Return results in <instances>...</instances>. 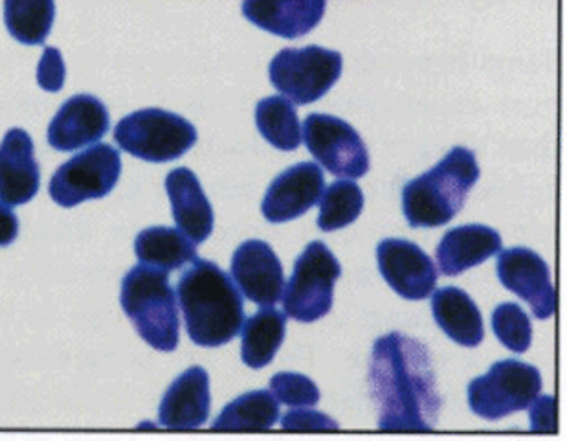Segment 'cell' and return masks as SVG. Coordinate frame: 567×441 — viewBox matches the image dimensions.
Listing matches in <instances>:
<instances>
[{
    "label": "cell",
    "mask_w": 567,
    "mask_h": 441,
    "mask_svg": "<svg viewBox=\"0 0 567 441\" xmlns=\"http://www.w3.org/2000/svg\"><path fill=\"white\" fill-rule=\"evenodd\" d=\"M371 398L384 432H429L440 418L434 365L426 346L402 334L380 337L371 351Z\"/></svg>",
    "instance_id": "6da1fadb"
},
{
    "label": "cell",
    "mask_w": 567,
    "mask_h": 441,
    "mask_svg": "<svg viewBox=\"0 0 567 441\" xmlns=\"http://www.w3.org/2000/svg\"><path fill=\"white\" fill-rule=\"evenodd\" d=\"M177 298L189 339L200 348H219L236 339L245 324V304L236 281L208 259L184 270Z\"/></svg>",
    "instance_id": "7a4b0ae2"
},
{
    "label": "cell",
    "mask_w": 567,
    "mask_h": 441,
    "mask_svg": "<svg viewBox=\"0 0 567 441\" xmlns=\"http://www.w3.org/2000/svg\"><path fill=\"white\" fill-rule=\"evenodd\" d=\"M480 181L474 151L454 147L437 166L402 189V211L413 228L446 225L460 214L466 195Z\"/></svg>",
    "instance_id": "3957f363"
},
{
    "label": "cell",
    "mask_w": 567,
    "mask_h": 441,
    "mask_svg": "<svg viewBox=\"0 0 567 441\" xmlns=\"http://www.w3.org/2000/svg\"><path fill=\"white\" fill-rule=\"evenodd\" d=\"M120 301L134 329L151 348L164 353L177 350L181 318L169 273L153 265H136L122 281Z\"/></svg>",
    "instance_id": "277c9868"
},
{
    "label": "cell",
    "mask_w": 567,
    "mask_h": 441,
    "mask_svg": "<svg viewBox=\"0 0 567 441\" xmlns=\"http://www.w3.org/2000/svg\"><path fill=\"white\" fill-rule=\"evenodd\" d=\"M197 130L188 120L164 109H142L125 116L114 141L128 155L147 162H172L197 144Z\"/></svg>",
    "instance_id": "5b68a950"
},
{
    "label": "cell",
    "mask_w": 567,
    "mask_h": 441,
    "mask_svg": "<svg viewBox=\"0 0 567 441\" xmlns=\"http://www.w3.org/2000/svg\"><path fill=\"white\" fill-rule=\"evenodd\" d=\"M342 267L321 242H312L296 259L295 270L285 287V315L298 322L311 324L326 317L334 301V286Z\"/></svg>",
    "instance_id": "8992f818"
},
{
    "label": "cell",
    "mask_w": 567,
    "mask_h": 441,
    "mask_svg": "<svg viewBox=\"0 0 567 441\" xmlns=\"http://www.w3.org/2000/svg\"><path fill=\"white\" fill-rule=\"evenodd\" d=\"M342 54L321 47L285 49L268 66L272 85L296 105L315 103L342 74Z\"/></svg>",
    "instance_id": "52a82bcc"
},
{
    "label": "cell",
    "mask_w": 567,
    "mask_h": 441,
    "mask_svg": "<svg viewBox=\"0 0 567 441\" xmlns=\"http://www.w3.org/2000/svg\"><path fill=\"white\" fill-rule=\"evenodd\" d=\"M542 390L540 371L525 362H496L487 376L468 384V404L483 420L498 421L505 416L529 409Z\"/></svg>",
    "instance_id": "ba28073f"
},
{
    "label": "cell",
    "mask_w": 567,
    "mask_h": 441,
    "mask_svg": "<svg viewBox=\"0 0 567 441\" xmlns=\"http://www.w3.org/2000/svg\"><path fill=\"white\" fill-rule=\"evenodd\" d=\"M122 175V156L116 147L96 144L83 151L54 173L50 197L63 208L102 199L113 192Z\"/></svg>",
    "instance_id": "9c48e42d"
},
{
    "label": "cell",
    "mask_w": 567,
    "mask_h": 441,
    "mask_svg": "<svg viewBox=\"0 0 567 441\" xmlns=\"http://www.w3.org/2000/svg\"><path fill=\"white\" fill-rule=\"evenodd\" d=\"M301 135L307 150L337 177L360 178L370 170V153L353 125L331 114L307 116Z\"/></svg>",
    "instance_id": "30bf717a"
},
{
    "label": "cell",
    "mask_w": 567,
    "mask_h": 441,
    "mask_svg": "<svg viewBox=\"0 0 567 441\" xmlns=\"http://www.w3.org/2000/svg\"><path fill=\"white\" fill-rule=\"evenodd\" d=\"M498 254L496 270L502 286L527 301L538 320L551 318L557 309V296L546 261L535 250L524 247L507 248Z\"/></svg>",
    "instance_id": "8fae6325"
},
{
    "label": "cell",
    "mask_w": 567,
    "mask_h": 441,
    "mask_svg": "<svg viewBox=\"0 0 567 441\" xmlns=\"http://www.w3.org/2000/svg\"><path fill=\"white\" fill-rule=\"evenodd\" d=\"M382 278L406 300H424L434 293L437 269L423 248L406 239H384L377 247Z\"/></svg>",
    "instance_id": "7c38bea8"
},
{
    "label": "cell",
    "mask_w": 567,
    "mask_h": 441,
    "mask_svg": "<svg viewBox=\"0 0 567 441\" xmlns=\"http://www.w3.org/2000/svg\"><path fill=\"white\" fill-rule=\"evenodd\" d=\"M326 189V177L315 162H301L285 170L268 186L261 212L270 223L298 219L318 205Z\"/></svg>",
    "instance_id": "4fadbf2b"
},
{
    "label": "cell",
    "mask_w": 567,
    "mask_h": 441,
    "mask_svg": "<svg viewBox=\"0 0 567 441\" xmlns=\"http://www.w3.org/2000/svg\"><path fill=\"white\" fill-rule=\"evenodd\" d=\"M231 280L257 306H274L284 295V267L272 247L261 239L239 245L231 258Z\"/></svg>",
    "instance_id": "5bb4252c"
},
{
    "label": "cell",
    "mask_w": 567,
    "mask_h": 441,
    "mask_svg": "<svg viewBox=\"0 0 567 441\" xmlns=\"http://www.w3.org/2000/svg\"><path fill=\"white\" fill-rule=\"evenodd\" d=\"M111 127L105 103L91 94H78L63 103L49 127V144L58 151H75L100 141Z\"/></svg>",
    "instance_id": "9a60e30c"
},
{
    "label": "cell",
    "mask_w": 567,
    "mask_h": 441,
    "mask_svg": "<svg viewBox=\"0 0 567 441\" xmlns=\"http://www.w3.org/2000/svg\"><path fill=\"white\" fill-rule=\"evenodd\" d=\"M41 172L35 161L32 136L24 130H10L0 144V201L21 206L38 195Z\"/></svg>",
    "instance_id": "2e32d148"
},
{
    "label": "cell",
    "mask_w": 567,
    "mask_h": 441,
    "mask_svg": "<svg viewBox=\"0 0 567 441\" xmlns=\"http://www.w3.org/2000/svg\"><path fill=\"white\" fill-rule=\"evenodd\" d=\"M326 4V0H245L243 16L265 32L300 39L320 24Z\"/></svg>",
    "instance_id": "e0dca14e"
},
{
    "label": "cell",
    "mask_w": 567,
    "mask_h": 441,
    "mask_svg": "<svg viewBox=\"0 0 567 441\" xmlns=\"http://www.w3.org/2000/svg\"><path fill=\"white\" fill-rule=\"evenodd\" d=\"M212 409L209 377L200 367L184 371L162 398L158 420L173 431H192L206 423Z\"/></svg>",
    "instance_id": "ac0fdd59"
},
{
    "label": "cell",
    "mask_w": 567,
    "mask_h": 441,
    "mask_svg": "<svg viewBox=\"0 0 567 441\" xmlns=\"http://www.w3.org/2000/svg\"><path fill=\"white\" fill-rule=\"evenodd\" d=\"M166 192L172 201L173 217L178 230L195 245L206 242L214 232V208L188 167L173 170L166 178Z\"/></svg>",
    "instance_id": "d6986e66"
},
{
    "label": "cell",
    "mask_w": 567,
    "mask_h": 441,
    "mask_svg": "<svg viewBox=\"0 0 567 441\" xmlns=\"http://www.w3.org/2000/svg\"><path fill=\"white\" fill-rule=\"evenodd\" d=\"M502 250V236L485 225H465L444 234L437 247L441 275L460 276Z\"/></svg>",
    "instance_id": "ffe728a7"
},
{
    "label": "cell",
    "mask_w": 567,
    "mask_h": 441,
    "mask_svg": "<svg viewBox=\"0 0 567 441\" xmlns=\"http://www.w3.org/2000/svg\"><path fill=\"white\" fill-rule=\"evenodd\" d=\"M435 322L449 339L463 348H477L485 339L482 311L476 301L457 287H444L432 295Z\"/></svg>",
    "instance_id": "44dd1931"
},
{
    "label": "cell",
    "mask_w": 567,
    "mask_h": 441,
    "mask_svg": "<svg viewBox=\"0 0 567 441\" xmlns=\"http://www.w3.org/2000/svg\"><path fill=\"white\" fill-rule=\"evenodd\" d=\"M134 253L140 264L153 265L156 269H183L197 259V247L183 232L169 226H151L140 232L134 242Z\"/></svg>",
    "instance_id": "7402d4cb"
},
{
    "label": "cell",
    "mask_w": 567,
    "mask_h": 441,
    "mask_svg": "<svg viewBox=\"0 0 567 441\" xmlns=\"http://www.w3.org/2000/svg\"><path fill=\"white\" fill-rule=\"evenodd\" d=\"M241 359L248 368L259 370L274 361L279 348L284 345L287 331V315L262 307L254 317L243 324Z\"/></svg>",
    "instance_id": "603a6c76"
},
{
    "label": "cell",
    "mask_w": 567,
    "mask_h": 441,
    "mask_svg": "<svg viewBox=\"0 0 567 441\" xmlns=\"http://www.w3.org/2000/svg\"><path fill=\"white\" fill-rule=\"evenodd\" d=\"M279 421V403L268 390L245 393L226 404L214 421V431H268Z\"/></svg>",
    "instance_id": "cb8c5ba5"
},
{
    "label": "cell",
    "mask_w": 567,
    "mask_h": 441,
    "mask_svg": "<svg viewBox=\"0 0 567 441\" xmlns=\"http://www.w3.org/2000/svg\"><path fill=\"white\" fill-rule=\"evenodd\" d=\"M256 125L270 146L295 151L301 144V125L295 105L284 96L265 98L257 103Z\"/></svg>",
    "instance_id": "d4e9b609"
},
{
    "label": "cell",
    "mask_w": 567,
    "mask_h": 441,
    "mask_svg": "<svg viewBox=\"0 0 567 441\" xmlns=\"http://www.w3.org/2000/svg\"><path fill=\"white\" fill-rule=\"evenodd\" d=\"M55 19L54 0H4V22L22 44H43Z\"/></svg>",
    "instance_id": "484cf974"
},
{
    "label": "cell",
    "mask_w": 567,
    "mask_h": 441,
    "mask_svg": "<svg viewBox=\"0 0 567 441\" xmlns=\"http://www.w3.org/2000/svg\"><path fill=\"white\" fill-rule=\"evenodd\" d=\"M364 211V194L353 181H337L323 189L318 226L323 232L340 230L353 225Z\"/></svg>",
    "instance_id": "4316f807"
},
{
    "label": "cell",
    "mask_w": 567,
    "mask_h": 441,
    "mask_svg": "<svg viewBox=\"0 0 567 441\" xmlns=\"http://www.w3.org/2000/svg\"><path fill=\"white\" fill-rule=\"evenodd\" d=\"M493 329L499 342L514 351L525 353L533 340L529 315L518 304H502L493 312Z\"/></svg>",
    "instance_id": "83f0119b"
},
{
    "label": "cell",
    "mask_w": 567,
    "mask_h": 441,
    "mask_svg": "<svg viewBox=\"0 0 567 441\" xmlns=\"http://www.w3.org/2000/svg\"><path fill=\"white\" fill-rule=\"evenodd\" d=\"M270 392L276 401L292 409L301 407H315L320 401V390L315 381L301 373L281 371L270 379Z\"/></svg>",
    "instance_id": "f1b7e54d"
},
{
    "label": "cell",
    "mask_w": 567,
    "mask_h": 441,
    "mask_svg": "<svg viewBox=\"0 0 567 441\" xmlns=\"http://www.w3.org/2000/svg\"><path fill=\"white\" fill-rule=\"evenodd\" d=\"M281 427L285 431H338L340 425L329 416L316 412V410H290L281 418Z\"/></svg>",
    "instance_id": "f546056e"
},
{
    "label": "cell",
    "mask_w": 567,
    "mask_h": 441,
    "mask_svg": "<svg viewBox=\"0 0 567 441\" xmlns=\"http://www.w3.org/2000/svg\"><path fill=\"white\" fill-rule=\"evenodd\" d=\"M66 69H64L63 55L60 50L44 49L43 58L39 61L38 81L41 89L49 92H58L63 89Z\"/></svg>",
    "instance_id": "4dcf8cb0"
},
{
    "label": "cell",
    "mask_w": 567,
    "mask_h": 441,
    "mask_svg": "<svg viewBox=\"0 0 567 441\" xmlns=\"http://www.w3.org/2000/svg\"><path fill=\"white\" fill-rule=\"evenodd\" d=\"M530 421L536 432H555V399L536 398L530 403Z\"/></svg>",
    "instance_id": "1f68e13d"
},
{
    "label": "cell",
    "mask_w": 567,
    "mask_h": 441,
    "mask_svg": "<svg viewBox=\"0 0 567 441\" xmlns=\"http://www.w3.org/2000/svg\"><path fill=\"white\" fill-rule=\"evenodd\" d=\"M19 236V219L10 206L0 201V247H8Z\"/></svg>",
    "instance_id": "d6a6232c"
}]
</instances>
